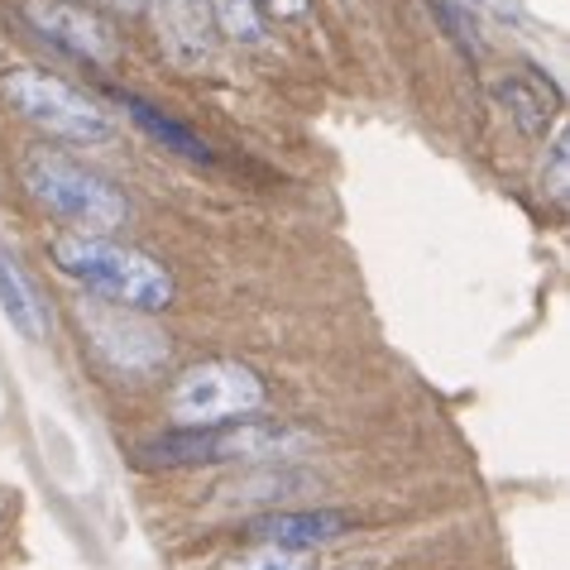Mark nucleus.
Returning a JSON list of instances; mask_svg holds the SVG:
<instances>
[{
  "instance_id": "nucleus-1",
  "label": "nucleus",
  "mask_w": 570,
  "mask_h": 570,
  "mask_svg": "<svg viewBox=\"0 0 570 570\" xmlns=\"http://www.w3.org/2000/svg\"><path fill=\"white\" fill-rule=\"evenodd\" d=\"M312 436L288 422H220V426H178L168 436H154L139 446L145 470H187V465H235V461H288L307 451Z\"/></svg>"
},
{
  "instance_id": "nucleus-2",
  "label": "nucleus",
  "mask_w": 570,
  "mask_h": 570,
  "mask_svg": "<svg viewBox=\"0 0 570 570\" xmlns=\"http://www.w3.org/2000/svg\"><path fill=\"white\" fill-rule=\"evenodd\" d=\"M53 264L82 288L110 297L116 307L130 312H164L173 303V274L154 255L106 235H58L53 240Z\"/></svg>"
},
{
  "instance_id": "nucleus-3",
  "label": "nucleus",
  "mask_w": 570,
  "mask_h": 570,
  "mask_svg": "<svg viewBox=\"0 0 570 570\" xmlns=\"http://www.w3.org/2000/svg\"><path fill=\"white\" fill-rule=\"evenodd\" d=\"M20 178L39 207H49L68 226H77L72 235H110L130 216V202H125L116 183H106L101 173H91L87 164H77V158L58 154L49 145L24 154Z\"/></svg>"
},
{
  "instance_id": "nucleus-4",
  "label": "nucleus",
  "mask_w": 570,
  "mask_h": 570,
  "mask_svg": "<svg viewBox=\"0 0 570 570\" xmlns=\"http://www.w3.org/2000/svg\"><path fill=\"white\" fill-rule=\"evenodd\" d=\"M0 97H6L29 125L49 130L58 139H72V145H106L110 139V120L106 110L82 97L77 87H68L62 77L29 68V62H14V68L0 72Z\"/></svg>"
},
{
  "instance_id": "nucleus-5",
  "label": "nucleus",
  "mask_w": 570,
  "mask_h": 570,
  "mask_svg": "<svg viewBox=\"0 0 570 570\" xmlns=\"http://www.w3.org/2000/svg\"><path fill=\"white\" fill-rule=\"evenodd\" d=\"M264 407V379L240 360H202L178 374L168 413L178 426H220Z\"/></svg>"
},
{
  "instance_id": "nucleus-6",
  "label": "nucleus",
  "mask_w": 570,
  "mask_h": 570,
  "mask_svg": "<svg viewBox=\"0 0 570 570\" xmlns=\"http://www.w3.org/2000/svg\"><path fill=\"white\" fill-rule=\"evenodd\" d=\"M24 20L39 39H49L53 49L82 58V62H97V68H110V62H120V53H125L120 24L110 20L106 10L87 6V0H29Z\"/></svg>"
},
{
  "instance_id": "nucleus-7",
  "label": "nucleus",
  "mask_w": 570,
  "mask_h": 570,
  "mask_svg": "<svg viewBox=\"0 0 570 570\" xmlns=\"http://www.w3.org/2000/svg\"><path fill=\"white\" fill-rule=\"evenodd\" d=\"M77 316H82V331L101 351V360L120 374H154L173 351L168 336L145 312H130V307H116V303H82Z\"/></svg>"
},
{
  "instance_id": "nucleus-8",
  "label": "nucleus",
  "mask_w": 570,
  "mask_h": 570,
  "mask_svg": "<svg viewBox=\"0 0 570 570\" xmlns=\"http://www.w3.org/2000/svg\"><path fill=\"white\" fill-rule=\"evenodd\" d=\"M355 528L345 509H274L245 522V537L259 547H283V551H316L341 542Z\"/></svg>"
},
{
  "instance_id": "nucleus-9",
  "label": "nucleus",
  "mask_w": 570,
  "mask_h": 570,
  "mask_svg": "<svg viewBox=\"0 0 570 570\" xmlns=\"http://www.w3.org/2000/svg\"><path fill=\"white\" fill-rule=\"evenodd\" d=\"M158 43L178 68H197L212 53L207 0H158Z\"/></svg>"
},
{
  "instance_id": "nucleus-10",
  "label": "nucleus",
  "mask_w": 570,
  "mask_h": 570,
  "mask_svg": "<svg viewBox=\"0 0 570 570\" xmlns=\"http://www.w3.org/2000/svg\"><path fill=\"white\" fill-rule=\"evenodd\" d=\"M499 101L509 106V116L522 135H547L551 130V120H557V110H561V91L547 82L542 72H532V68H522L513 77H503L499 82Z\"/></svg>"
},
{
  "instance_id": "nucleus-11",
  "label": "nucleus",
  "mask_w": 570,
  "mask_h": 570,
  "mask_svg": "<svg viewBox=\"0 0 570 570\" xmlns=\"http://www.w3.org/2000/svg\"><path fill=\"white\" fill-rule=\"evenodd\" d=\"M0 312L10 316V326L24 341H49V303L39 297V288L6 245H0Z\"/></svg>"
},
{
  "instance_id": "nucleus-12",
  "label": "nucleus",
  "mask_w": 570,
  "mask_h": 570,
  "mask_svg": "<svg viewBox=\"0 0 570 570\" xmlns=\"http://www.w3.org/2000/svg\"><path fill=\"white\" fill-rule=\"evenodd\" d=\"M120 106L130 110V120L139 125V130H145L149 139H158V145L164 149H173V154H183V158H193V164H207L212 158V149L202 145V139L187 130V125H178L173 116H164V110L158 106H149L145 97H135V91H120Z\"/></svg>"
},
{
  "instance_id": "nucleus-13",
  "label": "nucleus",
  "mask_w": 570,
  "mask_h": 570,
  "mask_svg": "<svg viewBox=\"0 0 570 570\" xmlns=\"http://www.w3.org/2000/svg\"><path fill=\"white\" fill-rule=\"evenodd\" d=\"M212 20L220 24V35L235 43H259L264 39V14L255 0H212Z\"/></svg>"
},
{
  "instance_id": "nucleus-14",
  "label": "nucleus",
  "mask_w": 570,
  "mask_h": 570,
  "mask_svg": "<svg viewBox=\"0 0 570 570\" xmlns=\"http://www.w3.org/2000/svg\"><path fill=\"white\" fill-rule=\"evenodd\" d=\"M216 570H312V551H283V547H259V542H249L245 551L226 557Z\"/></svg>"
},
{
  "instance_id": "nucleus-15",
  "label": "nucleus",
  "mask_w": 570,
  "mask_h": 570,
  "mask_svg": "<svg viewBox=\"0 0 570 570\" xmlns=\"http://www.w3.org/2000/svg\"><path fill=\"white\" fill-rule=\"evenodd\" d=\"M426 6L436 10V20L446 24V35L461 43L470 58H480V53H484V39H480V29H474V20H470V10H465V6H455V0H426Z\"/></svg>"
},
{
  "instance_id": "nucleus-16",
  "label": "nucleus",
  "mask_w": 570,
  "mask_h": 570,
  "mask_svg": "<svg viewBox=\"0 0 570 570\" xmlns=\"http://www.w3.org/2000/svg\"><path fill=\"white\" fill-rule=\"evenodd\" d=\"M297 484H307V474L278 470V474H264V480H240V484L230 489V499H283Z\"/></svg>"
},
{
  "instance_id": "nucleus-17",
  "label": "nucleus",
  "mask_w": 570,
  "mask_h": 570,
  "mask_svg": "<svg viewBox=\"0 0 570 570\" xmlns=\"http://www.w3.org/2000/svg\"><path fill=\"white\" fill-rule=\"evenodd\" d=\"M566 187H570V145L561 135L557 149H551V168L542 173V193H551V202H566Z\"/></svg>"
},
{
  "instance_id": "nucleus-18",
  "label": "nucleus",
  "mask_w": 570,
  "mask_h": 570,
  "mask_svg": "<svg viewBox=\"0 0 570 570\" xmlns=\"http://www.w3.org/2000/svg\"><path fill=\"white\" fill-rule=\"evenodd\" d=\"M474 6L494 10V14H499V20H522V6H518V0H474Z\"/></svg>"
},
{
  "instance_id": "nucleus-19",
  "label": "nucleus",
  "mask_w": 570,
  "mask_h": 570,
  "mask_svg": "<svg viewBox=\"0 0 570 570\" xmlns=\"http://www.w3.org/2000/svg\"><path fill=\"white\" fill-rule=\"evenodd\" d=\"M268 10L283 14V20H293V14H303V10H307V0H268Z\"/></svg>"
},
{
  "instance_id": "nucleus-20",
  "label": "nucleus",
  "mask_w": 570,
  "mask_h": 570,
  "mask_svg": "<svg viewBox=\"0 0 570 570\" xmlns=\"http://www.w3.org/2000/svg\"><path fill=\"white\" fill-rule=\"evenodd\" d=\"M116 6H130V10H139V6H145V0H116Z\"/></svg>"
},
{
  "instance_id": "nucleus-21",
  "label": "nucleus",
  "mask_w": 570,
  "mask_h": 570,
  "mask_svg": "<svg viewBox=\"0 0 570 570\" xmlns=\"http://www.w3.org/2000/svg\"><path fill=\"white\" fill-rule=\"evenodd\" d=\"M355 570H360V566H355Z\"/></svg>"
}]
</instances>
